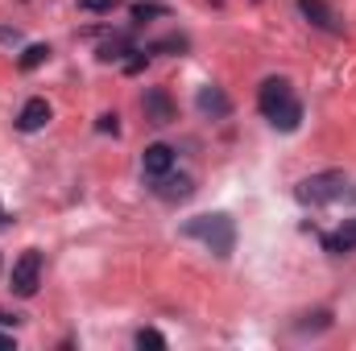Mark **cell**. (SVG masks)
I'll return each instance as SVG.
<instances>
[{"mask_svg": "<svg viewBox=\"0 0 356 351\" xmlns=\"http://www.w3.org/2000/svg\"><path fill=\"white\" fill-rule=\"evenodd\" d=\"M257 108L277 132H294L302 124V103H298V95L290 91L286 79H266L261 91H257Z\"/></svg>", "mask_w": 356, "mask_h": 351, "instance_id": "6da1fadb", "label": "cell"}, {"mask_svg": "<svg viewBox=\"0 0 356 351\" xmlns=\"http://www.w3.org/2000/svg\"><path fill=\"white\" fill-rule=\"evenodd\" d=\"M182 236L203 240L216 257H228V252L236 248V223H232L228 215H195V219L182 223Z\"/></svg>", "mask_w": 356, "mask_h": 351, "instance_id": "7a4b0ae2", "label": "cell"}, {"mask_svg": "<svg viewBox=\"0 0 356 351\" xmlns=\"http://www.w3.org/2000/svg\"><path fill=\"white\" fill-rule=\"evenodd\" d=\"M344 194H348V174L344 170H323V174H311L294 186V198L302 207H327Z\"/></svg>", "mask_w": 356, "mask_h": 351, "instance_id": "3957f363", "label": "cell"}, {"mask_svg": "<svg viewBox=\"0 0 356 351\" xmlns=\"http://www.w3.org/2000/svg\"><path fill=\"white\" fill-rule=\"evenodd\" d=\"M38 285H42V252H38V248H29V252H21V257L13 261L8 289H13L17 298H33V293H38Z\"/></svg>", "mask_w": 356, "mask_h": 351, "instance_id": "277c9868", "label": "cell"}, {"mask_svg": "<svg viewBox=\"0 0 356 351\" xmlns=\"http://www.w3.org/2000/svg\"><path fill=\"white\" fill-rule=\"evenodd\" d=\"M298 12H302L315 29H323V33H344V25H340L336 8H332L327 0H298Z\"/></svg>", "mask_w": 356, "mask_h": 351, "instance_id": "5b68a950", "label": "cell"}, {"mask_svg": "<svg viewBox=\"0 0 356 351\" xmlns=\"http://www.w3.org/2000/svg\"><path fill=\"white\" fill-rule=\"evenodd\" d=\"M141 108H145V120H149V124H170V120H175V99L162 87L145 91V95H141Z\"/></svg>", "mask_w": 356, "mask_h": 351, "instance_id": "8992f818", "label": "cell"}, {"mask_svg": "<svg viewBox=\"0 0 356 351\" xmlns=\"http://www.w3.org/2000/svg\"><path fill=\"white\" fill-rule=\"evenodd\" d=\"M154 190H158V198H162V203H186V198L195 194V178H191V174H178V178L175 174H162Z\"/></svg>", "mask_w": 356, "mask_h": 351, "instance_id": "52a82bcc", "label": "cell"}, {"mask_svg": "<svg viewBox=\"0 0 356 351\" xmlns=\"http://www.w3.org/2000/svg\"><path fill=\"white\" fill-rule=\"evenodd\" d=\"M141 170H145V178H162V174H170L175 170V149L170 145H149L145 153H141Z\"/></svg>", "mask_w": 356, "mask_h": 351, "instance_id": "ba28073f", "label": "cell"}, {"mask_svg": "<svg viewBox=\"0 0 356 351\" xmlns=\"http://www.w3.org/2000/svg\"><path fill=\"white\" fill-rule=\"evenodd\" d=\"M46 124H50V103H46L42 95L25 99V108H21V116H17V128H21V132H38V128H46Z\"/></svg>", "mask_w": 356, "mask_h": 351, "instance_id": "9c48e42d", "label": "cell"}, {"mask_svg": "<svg viewBox=\"0 0 356 351\" xmlns=\"http://www.w3.org/2000/svg\"><path fill=\"white\" fill-rule=\"evenodd\" d=\"M323 248H327V252H336V257L356 252V219H344L332 236H323Z\"/></svg>", "mask_w": 356, "mask_h": 351, "instance_id": "30bf717a", "label": "cell"}, {"mask_svg": "<svg viewBox=\"0 0 356 351\" xmlns=\"http://www.w3.org/2000/svg\"><path fill=\"white\" fill-rule=\"evenodd\" d=\"M195 108H199L203 116H211V120H220V116H228V112H232L228 95H224L220 87H203V91H199V99H195Z\"/></svg>", "mask_w": 356, "mask_h": 351, "instance_id": "8fae6325", "label": "cell"}, {"mask_svg": "<svg viewBox=\"0 0 356 351\" xmlns=\"http://www.w3.org/2000/svg\"><path fill=\"white\" fill-rule=\"evenodd\" d=\"M124 54H141V50H133V37H124V33H116L112 42H104V46H99V58H104V62L124 58Z\"/></svg>", "mask_w": 356, "mask_h": 351, "instance_id": "7c38bea8", "label": "cell"}, {"mask_svg": "<svg viewBox=\"0 0 356 351\" xmlns=\"http://www.w3.org/2000/svg\"><path fill=\"white\" fill-rule=\"evenodd\" d=\"M46 58H50V46H29V50L21 54V62H17V67H21V71H33V67H42Z\"/></svg>", "mask_w": 356, "mask_h": 351, "instance_id": "4fadbf2b", "label": "cell"}, {"mask_svg": "<svg viewBox=\"0 0 356 351\" xmlns=\"http://www.w3.org/2000/svg\"><path fill=\"white\" fill-rule=\"evenodd\" d=\"M186 50V37H162L149 46V54H182Z\"/></svg>", "mask_w": 356, "mask_h": 351, "instance_id": "5bb4252c", "label": "cell"}, {"mask_svg": "<svg viewBox=\"0 0 356 351\" xmlns=\"http://www.w3.org/2000/svg\"><path fill=\"white\" fill-rule=\"evenodd\" d=\"M137 348L145 351H166V339H162V335H158V331H137Z\"/></svg>", "mask_w": 356, "mask_h": 351, "instance_id": "9a60e30c", "label": "cell"}, {"mask_svg": "<svg viewBox=\"0 0 356 351\" xmlns=\"http://www.w3.org/2000/svg\"><path fill=\"white\" fill-rule=\"evenodd\" d=\"M133 17H137V21H149V17H166V4H133Z\"/></svg>", "mask_w": 356, "mask_h": 351, "instance_id": "2e32d148", "label": "cell"}, {"mask_svg": "<svg viewBox=\"0 0 356 351\" xmlns=\"http://www.w3.org/2000/svg\"><path fill=\"white\" fill-rule=\"evenodd\" d=\"M116 4H120V0H79V8H83V12H112Z\"/></svg>", "mask_w": 356, "mask_h": 351, "instance_id": "e0dca14e", "label": "cell"}, {"mask_svg": "<svg viewBox=\"0 0 356 351\" xmlns=\"http://www.w3.org/2000/svg\"><path fill=\"white\" fill-rule=\"evenodd\" d=\"M95 128H99V132H116V116H112V112H104V116H99V124H95Z\"/></svg>", "mask_w": 356, "mask_h": 351, "instance_id": "ac0fdd59", "label": "cell"}, {"mask_svg": "<svg viewBox=\"0 0 356 351\" xmlns=\"http://www.w3.org/2000/svg\"><path fill=\"white\" fill-rule=\"evenodd\" d=\"M8 348H17V339L13 335H0V351H8Z\"/></svg>", "mask_w": 356, "mask_h": 351, "instance_id": "d6986e66", "label": "cell"}, {"mask_svg": "<svg viewBox=\"0 0 356 351\" xmlns=\"http://www.w3.org/2000/svg\"><path fill=\"white\" fill-rule=\"evenodd\" d=\"M4 223H8V215H4V211H0V228H4Z\"/></svg>", "mask_w": 356, "mask_h": 351, "instance_id": "ffe728a7", "label": "cell"}]
</instances>
